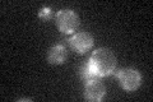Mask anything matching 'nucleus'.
<instances>
[{"label":"nucleus","instance_id":"nucleus-1","mask_svg":"<svg viewBox=\"0 0 153 102\" xmlns=\"http://www.w3.org/2000/svg\"><path fill=\"white\" fill-rule=\"evenodd\" d=\"M87 64L89 70L100 79L114 73L115 68H116V57L111 50L106 47H101L97 48L91 55Z\"/></svg>","mask_w":153,"mask_h":102},{"label":"nucleus","instance_id":"nucleus-2","mask_svg":"<svg viewBox=\"0 0 153 102\" xmlns=\"http://www.w3.org/2000/svg\"><path fill=\"white\" fill-rule=\"evenodd\" d=\"M56 24L57 28L66 35H70L79 27V17L76 13L70 9H61L56 14Z\"/></svg>","mask_w":153,"mask_h":102},{"label":"nucleus","instance_id":"nucleus-3","mask_svg":"<svg viewBox=\"0 0 153 102\" xmlns=\"http://www.w3.org/2000/svg\"><path fill=\"white\" fill-rule=\"evenodd\" d=\"M116 77L119 79L120 86L128 92L138 89L140 83H142L140 73L138 70H135V69H131V68H124V69L119 70Z\"/></svg>","mask_w":153,"mask_h":102},{"label":"nucleus","instance_id":"nucleus-4","mask_svg":"<svg viewBox=\"0 0 153 102\" xmlns=\"http://www.w3.org/2000/svg\"><path fill=\"white\" fill-rule=\"evenodd\" d=\"M69 45L74 51L84 54L93 46V37L88 32H78L69 40Z\"/></svg>","mask_w":153,"mask_h":102},{"label":"nucleus","instance_id":"nucleus-5","mask_svg":"<svg viewBox=\"0 0 153 102\" xmlns=\"http://www.w3.org/2000/svg\"><path fill=\"white\" fill-rule=\"evenodd\" d=\"M105 93H106V88L105 86L100 82V79H92L84 83V97L85 100L98 102L103 98Z\"/></svg>","mask_w":153,"mask_h":102},{"label":"nucleus","instance_id":"nucleus-6","mask_svg":"<svg viewBox=\"0 0 153 102\" xmlns=\"http://www.w3.org/2000/svg\"><path fill=\"white\" fill-rule=\"evenodd\" d=\"M66 56H68L66 48L61 45H56L50 48L49 54H47V60H49V63L52 65H60V64H64L65 63Z\"/></svg>","mask_w":153,"mask_h":102},{"label":"nucleus","instance_id":"nucleus-7","mask_svg":"<svg viewBox=\"0 0 153 102\" xmlns=\"http://www.w3.org/2000/svg\"><path fill=\"white\" fill-rule=\"evenodd\" d=\"M79 75H80V78L83 79L84 83H85V82H88V80H92V79H98L97 77H96L93 73L89 70L87 63L80 66V69H79Z\"/></svg>","mask_w":153,"mask_h":102},{"label":"nucleus","instance_id":"nucleus-8","mask_svg":"<svg viewBox=\"0 0 153 102\" xmlns=\"http://www.w3.org/2000/svg\"><path fill=\"white\" fill-rule=\"evenodd\" d=\"M52 17V12L50 8H42L40 13H38V18L45 19V21H49V19Z\"/></svg>","mask_w":153,"mask_h":102}]
</instances>
